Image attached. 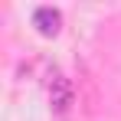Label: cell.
Listing matches in <instances>:
<instances>
[{
  "instance_id": "1",
  "label": "cell",
  "mask_w": 121,
  "mask_h": 121,
  "mask_svg": "<svg viewBox=\"0 0 121 121\" xmlns=\"http://www.w3.org/2000/svg\"><path fill=\"white\" fill-rule=\"evenodd\" d=\"M49 101H52V111L56 115H69L72 105H75V88H72V82L65 79L62 72H56L49 79Z\"/></svg>"
},
{
  "instance_id": "2",
  "label": "cell",
  "mask_w": 121,
  "mask_h": 121,
  "mask_svg": "<svg viewBox=\"0 0 121 121\" xmlns=\"http://www.w3.org/2000/svg\"><path fill=\"white\" fill-rule=\"evenodd\" d=\"M59 23H62V17H59V10H52V7H39L33 13V26L39 30L43 36H56L59 33Z\"/></svg>"
}]
</instances>
